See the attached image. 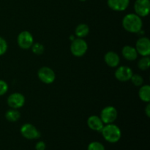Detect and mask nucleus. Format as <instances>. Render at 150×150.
<instances>
[{
  "label": "nucleus",
  "instance_id": "f257e3e1",
  "mask_svg": "<svg viewBox=\"0 0 150 150\" xmlns=\"http://www.w3.org/2000/svg\"><path fill=\"white\" fill-rule=\"evenodd\" d=\"M123 28L131 33H139L142 29L143 23L140 16L133 13L126 15L122 20Z\"/></svg>",
  "mask_w": 150,
  "mask_h": 150
},
{
  "label": "nucleus",
  "instance_id": "f03ea898",
  "mask_svg": "<svg viewBox=\"0 0 150 150\" xmlns=\"http://www.w3.org/2000/svg\"><path fill=\"white\" fill-rule=\"evenodd\" d=\"M101 132L105 140L110 143H116L121 139V130L113 123L107 124L105 126H103Z\"/></svg>",
  "mask_w": 150,
  "mask_h": 150
},
{
  "label": "nucleus",
  "instance_id": "7ed1b4c3",
  "mask_svg": "<svg viewBox=\"0 0 150 150\" xmlns=\"http://www.w3.org/2000/svg\"><path fill=\"white\" fill-rule=\"evenodd\" d=\"M88 49V45L82 38H77L72 41L70 45V51L76 57H81L84 55Z\"/></svg>",
  "mask_w": 150,
  "mask_h": 150
},
{
  "label": "nucleus",
  "instance_id": "20e7f679",
  "mask_svg": "<svg viewBox=\"0 0 150 150\" xmlns=\"http://www.w3.org/2000/svg\"><path fill=\"white\" fill-rule=\"evenodd\" d=\"M117 111L114 106H106L101 111L100 119L104 124H111L117 118Z\"/></svg>",
  "mask_w": 150,
  "mask_h": 150
},
{
  "label": "nucleus",
  "instance_id": "39448f33",
  "mask_svg": "<svg viewBox=\"0 0 150 150\" xmlns=\"http://www.w3.org/2000/svg\"><path fill=\"white\" fill-rule=\"evenodd\" d=\"M38 76L44 83H52L56 79V74L54 70L48 67H42L38 70Z\"/></svg>",
  "mask_w": 150,
  "mask_h": 150
},
{
  "label": "nucleus",
  "instance_id": "423d86ee",
  "mask_svg": "<svg viewBox=\"0 0 150 150\" xmlns=\"http://www.w3.org/2000/svg\"><path fill=\"white\" fill-rule=\"evenodd\" d=\"M17 42L20 48L23 49H28V48H30L33 45V36L28 31H23L18 36Z\"/></svg>",
  "mask_w": 150,
  "mask_h": 150
},
{
  "label": "nucleus",
  "instance_id": "0eeeda50",
  "mask_svg": "<svg viewBox=\"0 0 150 150\" xmlns=\"http://www.w3.org/2000/svg\"><path fill=\"white\" fill-rule=\"evenodd\" d=\"M21 133L23 137L29 140L38 139L40 136V133L38 129L29 123H26L22 125L21 127Z\"/></svg>",
  "mask_w": 150,
  "mask_h": 150
},
{
  "label": "nucleus",
  "instance_id": "6e6552de",
  "mask_svg": "<svg viewBox=\"0 0 150 150\" xmlns=\"http://www.w3.org/2000/svg\"><path fill=\"white\" fill-rule=\"evenodd\" d=\"M136 50L138 54L142 57H146L150 54V40L149 38H139L136 44Z\"/></svg>",
  "mask_w": 150,
  "mask_h": 150
},
{
  "label": "nucleus",
  "instance_id": "1a4fd4ad",
  "mask_svg": "<svg viewBox=\"0 0 150 150\" xmlns=\"http://www.w3.org/2000/svg\"><path fill=\"white\" fill-rule=\"evenodd\" d=\"M7 104L11 108L18 109L24 105L25 98L22 94L18 92H15L11 94L7 98Z\"/></svg>",
  "mask_w": 150,
  "mask_h": 150
},
{
  "label": "nucleus",
  "instance_id": "9d476101",
  "mask_svg": "<svg viewBox=\"0 0 150 150\" xmlns=\"http://www.w3.org/2000/svg\"><path fill=\"white\" fill-rule=\"evenodd\" d=\"M134 10L136 14L140 17L146 16L150 10L149 0H136L134 4Z\"/></svg>",
  "mask_w": 150,
  "mask_h": 150
},
{
  "label": "nucleus",
  "instance_id": "9b49d317",
  "mask_svg": "<svg viewBox=\"0 0 150 150\" xmlns=\"http://www.w3.org/2000/svg\"><path fill=\"white\" fill-rule=\"evenodd\" d=\"M115 77L118 81L125 82L130 81L133 76V71L131 68L127 66H121L118 67L115 71Z\"/></svg>",
  "mask_w": 150,
  "mask_h": 150
},
{
  "label": "nucleus",
  "instance_id": "f8f14e48",
  "mask_svg": "<svg viewBox=\"0 0 150 150\" xmlns=\"http://www.w3.org/2000/svg\"><path fill=\"white\" fill-rule=\"evenodd\" d=\"M130 0H108V5L115 11H124L127 8Z\"/></svg>",
  "mask_w": 150,
  "mask_h": 150
},
{
  "label": "nucleus",
  "instance_id": "ddd939ff",
  "mask_svg": "<svg viewBox=\"0 0 150 150\" xmlns=\"http://www.w3.org/2000/svg\"><path fill=\"white\" fill-rule=\"evenodd\" d=\"M103 124L104 123L101 120L100 117L98 116H91L87 120V125L89 127L95 131H101L104 126Z\"/></svg>",
  "mask_w": 150,
  "mask_h": 150
},
{
  "label": "nucleus",
  "instance_id": "4468645a",
  "mask_svg": "<svg viewBox=\"0 0 150 150\" xmlns=\"http://www.w3.org/2000/svg\"><path fill=\"white\" fill-rule=\"evenodd\" d=\"M105 63L108 66L111 67H116L119 65L120 62V57L117 53L114 51H108L105 54L104 57Z\"/></svg>",
  "mask_w": 150,
  "mask_h": 150
},
{
  "label": "nucleus",
  "instance_id": "2eb2a0df",
  "mask_svg": "<svg viewBox=\"0 0 150 150\" xmlns=\"http://www.w3.org/2000/svg\"><path fill=\"white\" fill-rule=\"evenodd\" d=\"M122 54L124 58L128 61H134L138 57V53L136 48L130 45H125L123 47Z\"/></svg>",
  "mask_w": 150,
  "mask_h": 150
},
{
  "label": "nucleus",
  "instance_id": "dca6fc26",
  "mask_svg": "<svg viewBox=\"0 0 150 150\" xmlns=\"http://www.w3.org/2000/svg\"><path fill=\"white\" fill-rule=\"evenodd\" d=\"M140 99L144 102L148 103L150 100V86L149 85H144L140 88L139 92Z\"/></svg>",
  "mask_w": 150,
  "mask_h": 150
},
{
  "label": "nucleus",
  "instance_id": "f3484780",
  "mask_svg": "<svg viewBox=\"0 0 150 150\" xmlns=\"http://www.w3.org/2000/svg\"><path fill=\"white\" fill-rule=\"evenodd\" d=\"M89 32V26L85 23H81V24L78 25L77 27L76 28V30H75V34L79 38H83L87 36Z\"/></svg>",
  "mask_w": 150,
  "mask_h": 150
},
{
  "label": "nucleus",
  "instance_id": "a211bd4d",
  "mask_svg": "<svg viewBox=\"0 0 150 150\" xmlns=\"http://www.w3.org/2000/svg\"><path fill=\"white\" fill-rule=\"evenodd\" d=\"M21 114L17 109H12L8 110L5 114V118L7 119V121L11 122H17L20 119Z\"/></svg>",
  "mask_w": 150,
  "mask_h": 150
},
{
  "label": "nucleus",
  "instance_id": "6ab92c4d",
  "mask_svg": "<svg viewBox=\"0 0 150 150\" xmlns=\"http://www.w3.org/2000/svg\"><path fill=\"white\" fill-rule=\"evenodd\" d=\"M150 65V59L149 56L143 57L138 62V67L142 70H146L149 69Z\"/></svg>",
  "mask_w": 150,
  "mask_h": 150
},
{
  "label": "nucleus",
  "instance_id": "aec40b11",
  "mask_svg": "<svg viewBox=\"0 0 150 150\" xmlns=\"http://www.w3.org/2000/svg\"><path fill=\"white\" fill-rule=\"evenodd\" d=\"M31 48H32V50L34 54H37V55H41L42 54H43L44 50H45L43 45H42L41 43H39V42L33 43V45H32Z\"/></svg>",
  "mask_w": 150,
  "mask_h": 150
},
{
  "label": "nucleus",
  "instance_id": "412c9836",
  "mask_svg": "<svg viewBox=\"0 0 150 150\" xmlns=\"http://www.w3.org/2000/svg\"><path fill=\"white\" fill-rule=\"evenodd\" d=\"M132 83L135 85L136 86H142L144 83V79L142 78V76H141L140 75L138 74H133L131 79H130Z\"/></svg>",
  "mask_w": 150,
  "mask_h": 150
},
{
  "label": "nucleus",
  "instance_id": "4be33fe9",
  "mask_svg": "<svg viewBox=\"0 0 150 150\" xmlns=\"http://www.w3.org/2000/svg\"><path fill=\"white\" fill-rule=\"evenodd\" d=\"M88 150H105V147L100 142H94L89 144L88 146Z\"/></svg>",
  "mask_w": 150,
  "mask_h": 150
},
{
  "label": "nucleus",
  "instance_id": "5701e85b",
  "mask_svg": "<svg viewBox=\"0 0 150 150\" xmlns=\"http://www.w3.org/2000/svg\"><path fill=\"white\" fill-rule=\"evenodd\" d=\"M7 50V43L4 38L0 37V56L5 54Z\"/></svg>",
  "mask_w": 150,
  "mask_h": 150
},
{
  "label": "nucleus",
  "instance_id": "b1692460",
  "mask_svg": "<svg viewBox=\"0 0 150 150\" xmlns=\"http://www.w3.org/2000/svg\"><path fill=\"white\" fill-rule=\"evenodd\" d=\"M8 90V85L4 81L0 80V96L4 95Z\"/></svg>",
  "mask_w": 150,
  "mask_h": 150
},
{
  "label": "nucleus",
  "instance_id": "393cba45",
  "mask_svg": "<svg viewBox=\"0 0 150 150\" xmlns=\"http://www.w3.org/2000/svg\"><path fill=\"white\" fill-rule=\"evenodd\" d=\"M45 144L43 142H39L36 144V146H35V149L36 150H45Z\"/></svg>",
  "mask_w": 150,
  "mask_h": 150
},
{
  "label": "nucleus",
  "instance_id": "a878e982",
  "mask_svg": "<svg viewBox=\"0 0 150 150\" xmlns=\"http://www.w3.org/2000/svg\"><path fill=\"white\" fill-rule=\"evenodd\" d=\"M145 113L148 117H150V104H147V105L145 108Z\"/></svg>",
  "mask_w": 150,
  "mask_h": 150
},
{
  "label": "nucleus",
  "instance_id": "bb28decb",
  "mask_svg": "<svg viewBox=\"0 0 150 150\" xmlns=\"http://www.w3.org/2000/svg\"><path fill=\"white\" fill-rule=\"evenodd\" d=\"M80 1H86V0H80Z\"/></svg>",
  "mask_w": 150,
  "mask_h": 150
}]
</instances>
